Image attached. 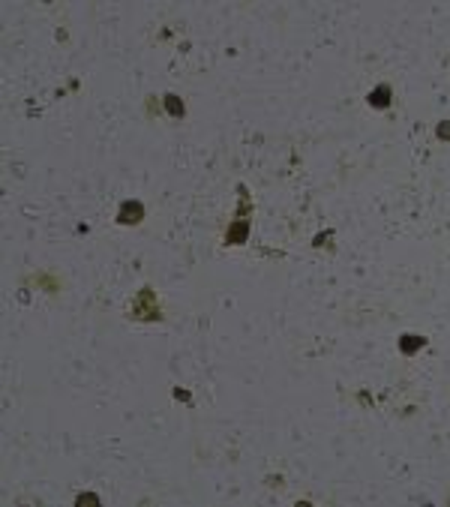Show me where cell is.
Returning <instances> with one entry per match:
<instances>
[{
    "mask_svg": "<svg viewBox=\"0 0 450 507\" xmlns=\"http://www.w3.org/2000/svg\"><path fill=\"white\" fill-rule=\"evenodd\" d=\"M420 345H423L420 336H402V339H399V348L405 354H414V348H420Z\"/></svg>",
    "mask_w": 450,
    "mask_h": 507,
    "instance_id": "cell-3",
    "label": "cell"
},
{
    "mask_svg": "<svg viewBox=\"0 0 450 507\" xmlns=\"http://www.w3.org/2000/svg\"><path fill=\"white\" fill-rule=\"evenodd\" d=\"M387 102H390V90H387V87H381V90H375V93L369 96V105H378V108H387Z\"/></svg>",
    "mask_w": 450,
    "mask_h": 507,
    "instance_id": "cell-2",
    "label": "cell"
},
{
    "mask_svg": "<svg viewBox=\"0 0 450 507\" xmlns=\"http://www.w3.org/2000/svg\"><path fill=\"white\" fill-rule=\"evenodd\" d=\"M165 108H168L174 117H180V114H183V102L177 99V96H165Z\"/></svg>",
    "mask_w": 450,
    "mask_h": 507,
    "instance_id": "cell-4",
    "label": "cell"
},
{
    "mask_svg": "<svg viewBox=\"0 0 450 507\" xmlns=\"http://www.w3.org/2000/svg\"><path fill=\"white\" fill-rule=\"evenodd\" d=\"M231 231H237V234H228V240H237V243H240V240H246V225L243 222L237 228H231Z\"/></svg>",
    "mask_w": 450,
    "mask_h": 507,
    "instance_id": "cell-5",
    "label": "cell"
},
{
    "mask_svg": "<svg viewBox=\"0 0 450 507\" xmlns=\"http://www.w3.org/2000/svg\"><path fill=\"white\" fill-rule=\"evenodd\" d=\"M141 216H144V210H141V204L138 201H126L123 207H120V213H117V222H123V225H132V222H138Z\"/></svg>",
    "mask_w": 450,
    "mask_h": 507,
    "instance_id": "cell-1",
    "label": "cell"
},
{
    "mask_svg": "<svg viewBox=\"0 0 450 507\" xmlns=\"http://www.w3.org/2000/svg\"><path fill=\"white\" fill-rule=\"evenodd\" d=\"M438 138H450V123H438Z\"/></svg>",
    "mask_w": 450,
    "mask_h": 507,
    "instance_id": "cell-6",
    "label": "cell"
}]
</instances>
